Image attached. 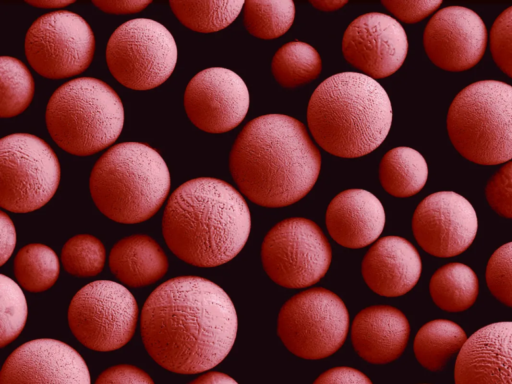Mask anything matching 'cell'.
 Masks as SVG:
<instances>
[{"instance_id":"cell-1","label":"cell","mask_w":512,"mask_h":384,"mask_svg":"<svg viewBox=\"0 0 512 384\" xmlns=\"http://www.w3.org/2000/svg\"><path fill=\"white\" fill-rule=\"evenodd\" d=\"M238 319L228 294L198 276L171 278L155 288L140 314L143 345L162 368L197 374L221 363L237 336Z\"/></svg>"},{"instance_id":"cell-2","label":"cell","mask_w":512,"mask_h":384,"mask_svg":"<svg viewBox=\"0 0 512 384\" xmlns=\"http://www.w3.org/2000/svg\"><path fill=\"white\" fill-rule=\"evenodd\" d=\"M320 168V152L304 124L283 114L249 121L229 154V170L239 191L266 208L301 200L315 185Z\"/></svg>"},{"instance_id":"cell-3","label":"cell","mask_w":512,"mask_h":384,"mask_svg":"<svg viewBox=\"0 0 512 384\" xmlns=\"http://www.w3.org/2000/svg\"><path fill=\"white\" fill-rule=\"evenodd\" d=\"M250 229V210L241 193L212 177L181 184L169 196L162 217V234L170 251L197 267L232 260L244 248Z\"/></svg>"},{"instance_id":"cell-4","label":"cell","mask_w":512,"mask_h":384,"mask_svg":"<svg viewBox=\"0 0 512 384\" xmlns=\"http://www.w3.org/2000/svg\"><path fill=\"white\" fill-rule=\"evenodd\" d=\"M308 128L326 152L358 158L378 148L392 123V107L384 88L358 72H341L321 82L307 107Z\"/></svg>"},{"instance_id":"cell-5","label":"cell","mask_w":512,"mask_h":384,"mask_svg":"<svg viewBox=\"0 0 512 384\" xmlns=\"http://www.w3.org/2000/svg\"><path fill=\"white\" fill-rule=\"evenodd\" d=\"M170 172L162 156L140 142L110 147L94 164L89 189L95 206L120 224L153 217L170 191Z\"/></svg>"},{"instance_id":"cell-6","label":"cell","mask_w":512,"mask_h":384,"mask_svg":"<svg viewBox=\"0 0 512 384\" xmlns=\"http://www.w3.org/2000/svg\"><path fill=\"white\" fill-rule=\"evenodd\" d=\"M47 130L65 152L89 156L111 146L124 125L119 95L93 77L72 79L51 95L45 112Z\"/></svg>"},{"instance_id":"cell-7","label":"cell","mask_w":512,"mask_h":384,"mask_svg":"<svg viewBox=\"0 0 512 384\" xmlns=\"http://www.w3.org/2000/svg\"><path fill=\"white\" fill-rule=\"evenodd\" d=\"M447 132L467 160L497 165L512 159V86L497 80L474 82L453 99Z\"/></svg>"},{"instance_id":"cell-8","label":"cell","mask_w":512,"mask_h":384,"mask_svg":"<svg viewBox=\"0 0 512 384\" xmlns=\"http://www.w3.org/2000/svg\"><path fill=\"white\" fill-rule=\"evenodd\" d=\"M177 56L176 41L170 31L147 18L121 24L106 46L111 75L132 90H150L163 84L173 73Z\"/></svg>"},{"instance_id":"cell-9","label":"cell","mask_w":512,"mask_h":384,"mask_svg":"<svg viewBox=\"0 0 512 384\" xmlns=\"http://www.w3.org/2000/svg\"><path fill=\"white\" fill-rule=\"evenodd\" d=\"M349 313L332 291L304 290L280 309L277 333L289 352L306 360H320L337 352L346 340Z\"/></svg>"},{"instance_id":"cell-10","label":"cell","mask_w":512,"mask_h":384,"mask_svg":"<svg viewBox=\"0 0 512 384\" xmlns=\"http://www.w3.org/2000/svg\"><path fill=\"white\" fill-rule=\"evenodd\" d=\"M60 164L41 138L14 133L0 140V206L13 213L43 207L56 193Z\"/></svg>"},{"instance_id":"cell-11","label":"cell","mask_w":512,"mask_h":384,"mask_svg":"<svg viewBox=\"0 0 512 384\" xmlns=\"http://www.w3.org/2000/svg\"><path fill=\"white\" fill-rule=\"evenodd\" d=\"M67 316L72 334L83 346L110 352L132 339L139 311L135 297L124 285L97 280L77 291Z\"/></svg>"},{"instance_id":"cell-12","label":"cell","mask_w":512,"mask_h":384,"mask_svg":"<svg viewBox=\"0 0 512 384\" xmlns=\"http://www.w3.org/2000/svg\"><path fill=\"white\" fill-rule=\"evenodd\" d=\"M260 255L268 277L288 289L314 285L325 276L332 260L331 246L321 228L303 217L274 225L263 239Z\"/></svg>"},{"instance_id":"cell-13","label":"cell","mask_w":512,"mask_h":384,"mask_svg":"<svg viewBox=\"0 0 512 384\" xmlns=\"http://www.w3.org/2000/svg\"><path fill=\"white\" fill-rule=\"evenodd\" d=\"M24 51L39 75L64 79L79 75L91 64L95 52L93 31L80 15L59 10L38 17L29 27Z\"/></svg>"},{"instance_id":"cell-14","label":"cell","mask_w":512,"mask_h":384,"mask_svg":"<svg viewBox=\"0 0 512 384\" xmlns=\"http://www.w3.org/2000/svg\"><path fill=\"white\" fill-rule=\"evenodd\" d=\"M478 229L471 203L453 191L425 197L412 217V232L419 246L434 257H454L469 248Z\"/></svg>"},{"instance_id":"cell-15","label":"cell","mask_w":512,"mask_h":384,"mask_svg":"<svg viewBox=\"0 0 512 384\" xmlns=\"http://www.w3.org/2000/svg\"><path fill=\"white\" fill-rule=\"evenodd\" d=\"M249 101L244 80L223 67L198 72L187 84L183 98L192 124L213 134L236 128L247 115Z\"/></svg>"},{"instance_id":"cell-16","label":"cell","mask_w":512,"mask_h":384,"mask_svg":"<svg viewBox=\"0 0 512 384\" xmlns=\"http://www.w3.org/2000/svg\"><path fill=\"white\" fill-rule=\"evenodd\" d=\"M407 52L404 28L384 13L360 15L348 25L342 38L345 60L375 80L394 74L404 63Z\"/></svg>"},{"instance_id":"cell-17","label":"cell","mask_w":512,"mask_h":384,"mask_svg":"<svg viewBox=\"0 0 512 384\" xmlns=\"http://www.w3.org/2000/svg\"><path fill=\"white\" fill-rule=\"evenodd\" d=\"M423 45L435 66L448 72L466 71L484 55L486 27L481 17L466 7H445L427 23Z\"/></svg>"},{"instance_id":"cell-18","label":"cell","mask_w":512,"mask_h":384,"mask_svg":"<svg viewBox=\"0 0 512 384\" xmlns=\"http://www.w3.org/2000/svg\"><path fill=\"white\" fill-rule=\"evenodd\" d=\"M0 384H91L82 356L55 339H35L17 347L5 360Z\"/></svg>"},{"instance_id":"cell-19","label":"cell","mask_w":512,"mask_h":384,"mask_svg":"<svg viewBox=\"0 0 512 384\" xmlns=\"http://www.w3.org/2000/svg\"><path fill=\"white\" fill-rule=\"evenodd\" d=\"M455 384H512V321L475 331L458 353Z\"/></svg>"},{"instance_id":"cell-20","label":"cell","mask_w":512,"mask_h":384,"mask_svg":"<svg viewBox=\"0 0 512 384\" xmlns=\"http://www.w3.org/2000/svg\"><path fill=\"white\" fill-rule=\"evenodd\" d=\"M422 262L417 249L407 239L386 236L366 252L361 264L367 286L384 297H399L418 282Z\"/></svg>"},{"instance_id":"cell-21","label":"cell","mask_w":512,"mask_h":384,"mask_svg":"<svg viewBox=\"0 0 512 384\" xmlns=\"http://www.w3.org/2000/svg\"><path fill=\"white\" fill-rule=\"evenodd\" d=\"M325 223L336 243L345 248L360 249L375 242L381 235L385 211L380 200L371 192L348 189L330 201Z\"/></svg>"},{"instance_id":"cell-22","label":"cell","mask_w":512,"mask_h":384,"mask_svg":"<svg viewBox=\"0 0 512 384\" xmlns=\"http://www.w3.org/2000/svg\"><path fill=\"white\" fill-rule=\"evenodd\" d=\"M410 325L399 309L373 305L361 310L351 324V342L356 353L371 364H387L404 352Z\"/></svg>"},{"instance_id":"cell-23","label":"cell","mask_w":512,"mask_h":384,"mask_svg":"<svg viewBox=\"0 0 512 384\" xmlns=\"http://www.w3.org/2000/svg\"><path fill=\"white\" fill-rule=\"evenodd\" d=\"M112 274L124 285L140 288L160 280L168 271V258L150 236L135 234L119 240L108 258Z\"/></svg>"},{"instance_id":"cell-24","label":"cell","mask_w":512,"mask_h":384,"mask_svg":"<svg viewBox=\"0 0 512 384\" xmlns=\"http://www.w3.org/2000/svg\"><path fill=\"white\" fill-rule=\"evenodd\" d=\"M428 178L424 157L410 147H396L384 154L379 164V180L390 195L406 198L420 192Z\"/></svg>"},{"instance_id":"cell-25","label":"cell","mask_w":512,"mask_h":384,"mask_svg":"<svg viewBox=\"0 0 512 384\" xmlns=\"http://www.w3.org/2000/svg\"><path fill=\"white\" fill-rule=\"evenodd\" d=\"M467 339L465 331L458 324L435 319L418 330L413 350L422 367L436 372L442 370L455 353H459Z\"/></svg>"},{"instance_id":"cell-26","label":"cell","mask_w":512,"mask_h":384,"mask_svg":"<svg viewBox=\"0 0 512 384\" xmlns=\"http://www.w3.org/2000/svg\"><path fill=\"white\" fill-rule=\"evenodd\" d=\"M430 296L437 307L455 313L469 309L479 293L475 272L463 263H448L437 269L429 282Z\"/></svg>"},{"instance_id":"cell-27","label":"cell","mask_w":512,"mask_h":384,"mask_svg":"<svg viewBox=\"0 0 512 384\" xmlns=\"http://www.w3.org/2000/svg\"><path fill=\"white\" fill-rule=\"evenodd\" d=\"M271 70L278 84L292 89L315 80L321 73L322 60L311 45L292 41L274 54Z\"/></svg>"},{"instance_id":"cell-28","label":"cell","mask_w":512,"mask_h":384,"mask_svg":"<svg viewBox=\"0 0 512 384\" xmlns=\"http://www.w3.org/2000/svg\"><path fill=\"white\" fill-rule=\"evenodd\" d=\"M13 269L20 287L38 293L50 289L56 283L60 266L56 253L50 247L32 243L17 252Z\"/></svg>"},{"instance_id":"cell-29","label":"cell","mask_w":512,"mask_h":384,"mask_svg":"<svg viewBox=\"0 0 512 384\" xmlns=\"http://www.w3.org/2000/svg\"><path fill=\"white\" fill-rule=\"evenodd\" d=\"M245 1H169L176 18L188 29L199 33L218 32L240 14Z\"/></svg>"},{"instance_id":"cell-30","label":"cell","mask_w":512,"mask_h":384,"mask_svg":"<svg viewBox=\"0 0 512 384\" xmlns=\"http://www.w3.org/2000/svg\"><path fill=\"white\" fill-rule=\"evenodd\" d=\"M295 18V6L291 0L245 1L243 23L254 37L271 40L285 34Z\"/></svg>"},{"instance_id":"cell-31","label":"cell","mask_w":512,"mask_h":384,"mask_svg":"<svg viewBox=\"0 0 512 384\" xmlns=\"http://www.w3.org/2000/svg\"><path fill=\"white\" fill-rule=\"evenodd\" d=\"M0 117L12 118L24 112L34 96V80L20 60L1 56Z\"/></svg>"},{"instance_id":"cell-32","label":"cell","mask_w":512,"mask_h":384,"mask_svg":"<svg viewBox=\"0 0 512 384\" xmlns=\"http://www.w3.org/2000/svg\"><path fill=\"white\" fill-rule=\"evenodd\" d=\"M61 262L67 273L76 277L98 275L106 262V250L95 236L79 234L71 237L61 250Z\"/></svg>"},{"instance_id":"cell-33","label":"cell","mask_w":512,"mask_h":384,"mask_svg":"<svg viewBox=\"0 0 512 384\" xmlns=\"http://www.w3.org/2000/svg\"><path fill=\"white\" fill-rule=\"evenodd\" d=\"M1 335L3 348L14 341L25 327L27 320V302L25 295L15 281L1 275Z\"/></svg>"},{"instance_id":"cell-34","label":"cell","mask_w":512,"mask_h":384,"mask_svg":"<svg viewBox=\"0 0 512 384\" xmlns=\"http://www.w3.org/2000/svg\"><path fill=\"white\" fill-rule=\"evenodd\" d=\"M485 279L491 294L512 308V242L500 246L487 262Z\"/></svg>"},{"instance_id":"cell-35","label":"cell","mask_w":512,"mask_h":384,"mask_svg":"<svg viewBox=\"0 0 512 384\" xmlns=\"http://www.w3.org/2000/svg\"><path fill=\"white\" fill-rule=\"evenodd\" d=\"M489 44L495 64L512 78V6L504 10L494 21Z\"/></svg>"},{"instance_id":"cell-36","label":"cell","mask_w":512,"mask_h":384,"mask_svg":"<svg viewBox=\"0 0 512 384\" xmlns=\"http://www.w3.org/2000/svg\"><path fill=\"white\" fill-rule=\"evenodd\" d=\"M485 196L499 216L512 219V161L506 162L487 182Z\"/></svg>"},{"instance_id":"cell-37","label":"cell","mask_w":512,"mask_h":384,"mask_svg":"<svg viewBox=\"0 0 512 384\" xmlns=\"http://www.w3.org/2000/svg\"><path fill=\"white\" fill-rule=\"evenodd\" d=\"M381 3L400 21L414 24L436 11L442 1H382Z\"/></svg>"},{"instance_id":"cell-38","label":"cell","mask_w":512,"mask_h":384,"mask_svg":"<svg viewBox=\"0 0 512 384\" xmlns=\"http://www.w3.org/2000/svg\"><path fill=\"white\" fill-rule=\"evenodd\" d=\"M94 384H154V381L136 366L119 364L104 370Z\"/></svg>"},{"instance_id":"cell-39","label":"cell","mask_w":512,"mask_h":384,"mask_svg":"<svg viewBox=\"0 0 512 384\" xmlns=\"http://www.w3.org/2000/svg\"><path fill=\"white\" fill-rule=\"evenodd\" d=\"M313 384H373L361 371L351 367H334L319 375Z\"/></svg>"},{"instance_id":"cell-40","label":"cell","mask_w":512,"mask_h":384,"mask_svg":"<svg viewBox=\"0 0 512 384\" xmlns=\"http://www.w3.org/2000/svg\"><path fill=\"white\" fill-rule=\"evenodd\" d=\"M92 3L101 11L109 14H131L144 10L152 1H97Z\"/></svg>"},{"instance_id":"cell-41","label":"cell","mask_w":512,"mask_h":384,"mask_svg":"<svg viewBox=\"0 0 512 384\" xmlns=\"http://www.w3.org/2000/svg\"><path fill=\"white\" fill-rule=\"evenodd\" d=\"M1 217V265L12 255L16 245V230L12 220L3 211L0 213Z\"/></svg>"},{"instance_id":"cell-42","label":"cell","mask_w":512,"mask_h":384,"mask_svg":"<svg viewBox=\"0 0 512 384\" xmlns=\"http://www.w3.org/2000/svg\"><path fill=\"white\" fill-rule=\"evenodd\" d=\"M188 384H238L232 377L227 374L210 371L202 374Z\"/></svg>"},{"instance_id":"cell-43","label":"cell","mask_w":512,"mask_h":384,"mask_svg":"<svg viewBox=\"0 0 512 384\" xmlns=\"http://www.w3.org/2000/svg\"><path fill=\"white\" fill-rule=\"evenodd\" d=\"M74 0H27L26 3L37 7V8H63L66 7L72 3H74Z\"/></svg>"},{"instance_id":"cell-44","label":"cell","mask_w":512,"mask_h":384,"mask_svg":"<svg viewBox=\"0 0 512 384\" xmlns=\"http://www.w3.org/2000/svg\"><path fill=\"white\" fill-rule=\"evenodd\" d=\"M314 8L321 11H335L342 8L348 1H310Z\"/></svg>"}]
</instances>
